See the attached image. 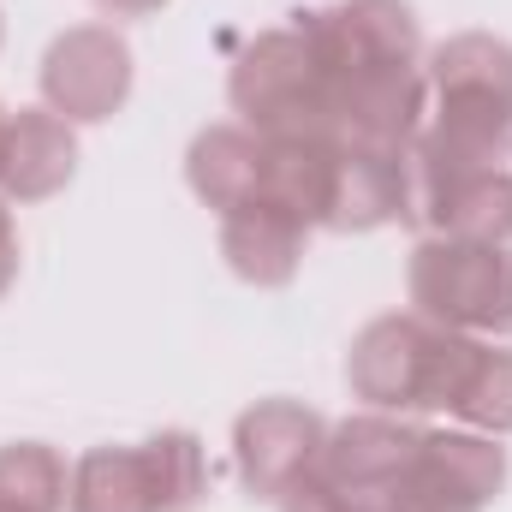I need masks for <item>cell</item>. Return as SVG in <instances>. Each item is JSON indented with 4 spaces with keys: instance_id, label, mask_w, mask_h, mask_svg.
<instances>
[{
    "instance_id": "cell-1",
    "label": "cell",
    "mask_w": 512,
    "mask_h": 512,
    "mask_svg": "<svg viewBox=\"0 0 512 512\" xmlns=\"http://www.w3.org/2000/svg\"><path fill=\"white\" fill-rule=\"evenodd\" d=\"M292 30L328 78L340 143L405 155L429 114L417 12L405 0H334L292 12Z\"/></svg>"
},
{
    "instance_id": "cell-2",
    "label": "cell",
    "mask_w": 512,
    "mask_h": 512,
    "mask_svg": "<svg viewBox=\"0 0 512 512\" xmlns=\"http://www.w3.org/2000/svg\"><path fill=\"white\" fill-rule=\"evenodd\" d=\"M477 352H483L477 334H453L417 310H393L352 340L346 382H352V399H364L370 411H393V417L447 411L453 417L459 393L477 370Z\"/></svg>"
},
{
    "instance_id": "cell-3",
    "label": "cell",
    "mask_w": 512,
    "mask_h": 512,
    "mask_svg": "<svg viewBox=\"0 0 512 512\" xmlns=\"http://www.w3.org/2000/svg\"><path fill=\"white\" fill-rule=\"evenodd\" d=\"M429 126L417 131L423 143L501 167L512 155V42L489 30H459L447 36L429 66Z\"/></svg>"
},
{
    "instance_id": "cell-4",
    "label": "cell",
    "mask_w": 512,
    "mask_h": 512,
    "mask_svg": "<svg viewBox=\"0 0 512 512\" xmlns=\"http://www.w3.org/2000/svg\"><path fill=\"white\" fill-rule=\"evenodd\" d=\"M227 96H233L239 126H251L268 143H340L328 78H322L310 42L292 24L286 30H262L233 60Z\"/></svg>"
},
{
    "instance_id": "cell-5",
    "label": "cell",
    "mask_w": 512,
    "mask_h": 512,
    "mask_svg": "<svg viewBox=\"0 0 512 512\" xmlns=\"http://www.w3.org/2000/svg\"><path fill=\"white\" fill-rule=\"evenodd\" d=\"M411 310L477 340H512V245L423 239L405 268Z\"/></svg>"
},
{
    "instance_id": "cell-6",
    "label": "cell",
    "mask_w": 512,
    "mask_h": 512,
    "mask_svg": "<svg viewBox=\"0 0 512 512\" xmlns=\"http://www.w3.org/2000/svg\"><path fill=\"white\" fill-rule=\"evenodd\" d=\"M411 203L405 221H417L429 239H477V245H512V173L459 161L435 143H411Z\"/></svg>"
},
{
    "instance_id": "cell-7",
    "label": "cell",
    "mask_w": 512,
    "mask_h": 512,
    "mask_svg": "<svg viewBox=\"0 0 512 512\" xmlns=\"http://www.w3.org/2000/svg\"><path fill=\"white\" fill-rule=\"evenodd\" d=\"M507 489V447L477 429H423L382 512H483Z\"/></svg>"
},
{
    "instance_id": "cell-8",
    "label": "cell",
    "mask_w": 512,
    "mask_h": 512,
    "mask_svg": "<svg viewBox=\"0 0 512 512\" xmlns=\"http://www.w3.org/2000/svg\"><path fill=\"white\" fill-rule=\"evenodd\" d=\"M131 96V42L114 24H72L42 54V108L72 126H102Z\"/></svg>"
},
{
    "instance_id": "cell-9",
    "label": "cell",
    "mask_w": 512,
    "mask_h": 512,
    "mask_svg": "<svg viewBox=\"0 0 512 512\" xmlns=\"http://www.w3.org/2000/svg\"><path fill=\"white\" fill-rule=\"evenodd\" d=\"M417 441H423V429L411 417H393V411L346 417L328 429V441L316 453V477L352 512H382L393 483L405 477V465L417 453Z\"/></svg>"
},
{
    "instance_id": "cell-10",
    "label": "cell",
    "mask_w": 512,
    "mask_h": 512,
    "mask_svg": "<svg viewBox=\"0 0 512 512\" xmlns=\"http://www.w3.org/2000/svg\"><path fill=\"white\" fill-rule=\"evenodd\" d=\"M322 441H328V423L304 399H256L251 411H239V423H233L239 483L251 489L256 501L280 507V495L316 471Z\"/></svg>"
},
{
    "instance_id": "cell-11",
    "label": "cell",
    "mask_w": 512,
    "mask_h": 512,
    "mask_svg": "<svg viewBox=\"0 0 512 512\" xmlns=\"http://www.w3.org/2000/svg\"><path fill=\"white\" fill-rule=\"evenodd\" d=\"M78 173V137L72 120L54 108H18L6 120V149H0V197L12 203H48L72 185Z\"/></svg>"
},
{
    "instance_id": "cell-12",
    "label": "cell",
    "mask_w": 512,
    "mask_h": 512,
    "mask_svg": "<svg viewBox=\"0 0 512 512\" xmlns=\"http://www.w3.org/2000/svg\"><path fill=\"white\" fill-rule=\"evenodd\" d=\"M405 155H393V149H358V143L340 149L328 233H376V227L405 221V203H411V161Z\"/></svg>"
},
{
    "instance_id": "cell-13",
    "label": "cell",
    "mask_w": 512,
    "mask_h": 512,
    "mask_svg": "<svg viewBox=\"0 0 512 512\" xmlns=\"http://www.w3.org/2000/svg\"><path fill=\"white\" fill-rule=\"evenodd\" d=\"M262 173H268V143L251 126H209L197 131L191 149H185V185L215 215H233V209L256 203L262 197Z\"/></svg>"
},
{
    "instance_id": "cell-14",
    "label": "cell",
    "mask_w": 512,
    "mask_h": 512,
    "mask_svg": "<svg viewBox=\"0 0 512 512\" xmlns=\"http://www.w3.org/2000/svg\"><path fill=\"white\" fill-rule=\"evenodd\" d=\"M304 245H310V227L274 203H245L221 215V256L251 286H286L304 262Z\"/></svg>"
},
{
    "instance_id": "cell-15",
    "label": "cell",
    "mask_w": 512,
    "mask_h": 512,
    "mask_svg": "<svg viewBox=\"0 0 512 512\" xmlns=\"http://www.w3.org/2000/svg\"><path fill=\"white\" fill-rule=\"evenodd\" d=\"M66 512H161L149 459H143V441L137 447H114V441L108 447H90L72 465Z\"/></svg>"
},
{
    "instance_id": "cell-16",
    "label": "cell",
    "mask_w": 512,
    "mask_h": 512,
    "mask_svg": "<svg viewBox=\"0 0 512 512\" xmlns=\"http://www.w3.org/2000/svg\"><path fill=\"white\" fill-rule=\"evenodd\" d=\"M72 471L48 441H6L0 447V501L24 512H66Z\"/></svg>"
},
{
    "instance_id": "cell-17",
    "label": "cell",
    "mask_w": 512,
    "mask_h": 512,
    "mask_svg": "<svg viewBox=\"0 0 512 512\" xmlns=\"http://www.w3.org/2000/svg\"><path fill=\"white\" fill-rule=\"evenodd\" d=\"M143 459H149V477H155V501L161 512H197L209 495V459H203V441L191 429H161L143 441Z\"/></svg>"
},
{
    "instance_id": "cell-18",
    "label": "cell",
    "mask_w": 512,
    "mask_h": 512,
    "mask_svg": "<svg viewBox=\"0 0 512 512\" xmlns=\"http://www.w3.org/2000/svg\"><path fill=\"white\" fill-rule=\"evenodd\" d=\"M453 417H459L465 429H477V435H495V441L512 435V346L483 340L477 370H471V382L459 393Z\"/></svg>"
},
{
    "instance_id": "cell-19",
    "label": "cell",
    "mask_w": 512,
    "mask_h": 512,
    "mask_svg": "<svg viewBox=\"0 0 512 512\" xmlns=\"http://www.w3.org/2000/svg\"><path fill=\"white\" fill-rule=\"evenodd\" d=\"M12 280H18V227H12V209L0 197V298L12 292Z\"/></svg>"
},
{
    "instance_id": "cell-20",
    "label": "cell",
    "mask_w": 512,
    "mask_h": 512,
    "mask_svg": "<svg viewBox=\"0 0 512 512\" xmlns=\"http://www.w3.org/2000/svg\"><path fill=\"white\" fill-rule=\"evenodd\" d=\"M108 18H149V12H161L167 0H96Z\"/></svg>"
},
{
    "instance_id": "cell-21",
    "label": "cell",
    "mask_w": 512,
    "mask_h": 512,
    "mask_svg": "<svg viewBox=\"0 0 512 512\" xmlns=\"http://www.w3.org/2000/svg\"><path fill=\"white\" fill-rule=\"evenodd\" d=\"M0 512H24V507H12V501H0Z\"/></svg>"
},
{
    "instance_id": "cell-22",
    "label": "cell",
    "mask_w": 512,
    "mask_h": 512,
    "mask_svg": "<svg viewBox=\"0 0 512 512\" xmlns=\"http://www.w3.org/2000/svg\"><path fill=\"white\" fill-rule=\"evenodd\" d=\"M0 36H6V30H0Z\"/></svg>"
}]
</instances>
